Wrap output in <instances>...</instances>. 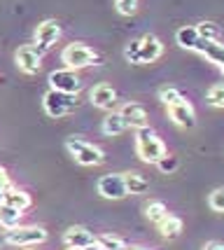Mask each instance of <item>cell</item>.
<instances>
[{
	"label": "cell",
	"instance_id": "obj_1",
	"mask_svg": "<svg viewBox=\"0 0 224 250\" xmlns=\"http://www.w3.org/2000/svg\"><path fill=\"white\" fill-rule=\"evenodd\" d=\"M136 152L143 162L147 164H159L161 157H166V145L159 136L149 126H143V129L136 131Z\"/></svg>",
	"mask_w": 224,
	"mask_h": 250
},
{
	"label": "cell",
	"instance_id": "obj_2",
	"mask_svg": "<svg viewBox=\"0 0 224 250\" xmlns=\"http://www.w3.org/2000/svg\"><path fill=\"white\" fill-rule=\"evenodd\" d=\"M77 105H80L77 94H65V91L49 89L42 96V108L49 117H65V115H70L73 110H77Z\"/></svg>",
	"mask_w": 224,
	"mask_h": 250
},
{
	"label": "cell",
	"instance_id": "obj_3",
	"mask_svg": "<svg viewBox=\"0 0 224 250\" xmlns=\"http://www.w3.org/2000/svg\"><path fill=\"white\" fill-rule=\"evenodd\" d=\"M65 147L80 166H98V164L105 162V154L101 147H96L94 143H86L82 138H68Z\"/></svg>",
	"mask_w": 224,
	"mask_h": 250
},
{
	"label": "cell",
	"instance_id": "obj_4",
	"mask_svg": "<svg viewBox=\"0 0 224 250\" xmlns=\"http://www.w3.org/2000/svg\"><path fill=\"white\" fill-rule=\"evenodd\" d=\"M5 241L10 246H17V248H31V246L47 241V231L42 227H35V225H21L17 229H10L5 234Z\"/></svg>",
	"mask_w": 224,
	"mask_h": 250
},
{
	"label": "cell",
	"instance_id": "obj_5",
	"mask_svg": "<svg viewBox=\"0 0 224 250\" xmlns=\"http://www.w3.org/2000/svg\"><path fill=\"white\" fill-rule=\"evenodd\" d=\"M96 59H98L96 52H94L91 47H86L84 42H70L63 52H61V61H63L68 68H73V70L94 65Z\"/></svg>",
	"mask_w": 224,
	"mask_h": 250
},
{
	"label": "cell",
	"instance_id": "obj_6",
	"mask_svg": "<svg viewBox=\"0 0 224 250\" xmlns=\"http://www.w3.org/2000/svg\"><path fill=\"white\" fill-rule=\"evenodd\" d=\"M59 38H61V26L56 19H44L38 28H35V38H33V47H35V52L42 56L47 52H52V47L59 42Z\"/></svg>",
	"mask_w": 224,
	"mask_h": 250
},
{
	"label": "cell",
	"instance_id": "obj_7",
	"mask_svg": "<svg viewBox=\"0 0 224 250\" xmlns=\"http://www.w3.org/2000/svg\"><path fill=\"white\" fill-rule=\"evenodd\" d=\"M49 84L56 91H65V94H80L82 89V80L77 75V70L73 68H61V70H54L49 75Z\"/></svg>",
	"mask_w": 224,
	"mask_h": 250
},
{
	"label": "cell",
	"instance_id": "obj_8",
	"mask_svg": "<svg viewBox=\"0 0 224 250\" xmlns=\"http://www.w3.org/2000/svg\"><path fill=\"white\" fill-rule=\"evenodd\" d=\"M98 194L103 199H124L128 194L126 189V183H124V173H107L98 180Z\"/></svg>",
	"mask_w": 224,
	"mask_h": 250
},
{
	"label": "cell",
	"instance_id": "obj_9",
	"mask_svg": "<svg viewBox=\"0 0 224 250\" xmlns=\"http://www.w3.org/2000/svg\"><path fill=\"white\" fill-rule=\"evenodd\" d=\"M14 61H17V65H19L21 73H26V75H35V73L40 70V65H42V56L35 52L33 44H23V47L17 49Z\"/></svg>",
	"mask_w": 224,
	"mask_h": 250
},
{
	"label": "cell",
	"instance_id": "obj_10",
	"mask_svg": "<svg viewBox=\"0 0 224 250\" xmlns=\"http://www.w3.org/2000/svg\"><path fill=\"white\" fill-rule=\"evenodd\" d=\"M168 115H171V120L182 126V129H194V124H196V115H194V108L192 103L187 101V98H180L178 103H173L168 105Z\"/></svg>",
	"mask_w": 224,
	"mask_h": 250
},
{
	"label": "cell",
	"instance_id": "obj_11",
	"mask_svg": "<svg viewBox=\"0 0 224 250\" xmlns=\"http://www.w3.org/2000/svg\"><path fill=\"white\" fill-rule=\"evenodd\" d=\"M63 243L68 250H84L96 243V236L86 227H68L63 234Z\"/></svg>",
	"mask_w": 224,
	"mask_h": 250
},
{
	"label": "cell",
	"instance_id": "obj_12",
	"mask_svg": "<svg viewBox=\"0 0 224 250\" xmlns=\"http://www.w3.org/2000/svg\"><path fill=\"white\" fill-rule=\"evenodd\" d=\"M119 115L124 117L128 129H136V131L143 129V126H147V122H149L147 110L143 108L140 103H126V105H122Z\"/></svg>",
	"mask_w": 224,
	"mask_h": 250
},
{
	"label": "cell",
	"instance_id": "obj_13",
	"mask_svg": "<svg viewBox=\"0 0 224 250\" xmlns=\"http://www.w3.org/2000/svg\"><path fill=\"white\" fill-rule=\"evenodd\" d=\"M161 54H163V44L157 35L147 33L140 38V63H154Z\"/></svg>",
	"mask_w": 224,
	"mask_h": 250
},
{
	"label": "cell",
	"instance_id": "obj_14",
	"mask_svg": "<svg viewBox=\"0 0 224 250\" xmlns=\"http://www.w3.org/2000/svg\"><path fill=\"white\" fill-rule=\"evenodd\" d=\"M89 98H91V103H94L96 108H101V110H112V108H115V103H117V91L110 87V84L101 82V84H96V87L91 89Z\"/></svg>",
	"mask_w": 224,
	"mask_h": 250
},
{
	"label": "cell",
	"instance_id": "obj_15",
	"mask_svg": "<svg viewBox=\"0 0 224 250\" xmlns=\"http://www.w3.org/2000/svg\"><path fill=\"white\" fill-rule=\"evenodd\" d=\"M199 54H203L210 63H215L220 70L224 73V44L222 42H208V40H203L199 42V49H196Z\"/></svg>",
	"mask_w": 224,
	"mask_h": 250
},
{
	"label": "cell",
	"instance_id": "obj_16",
	"mask_svg": "<svg viewBox=\"0 0 224 250\" xmlns=\"http://www.w3.org/2000/svg\"><path fill=\"white\" fill-rule=\"evenodd\" d=\"M2 204H7L12 208H19V210H26V208H31V194L28 192H23L19 187H7L5 189V194H2Z\"/></svg>",
	"mask_w": 224,
	"mask_h": 250
},
{
	"label": "cell",
	"instance_id": "obj_17",
	"mask_svg": "<svg viewBox=\"0 0 224 250\" xmlns=\"http://www.w3.org/2000/svg\"><path fill=\"white\" fill-rule=\"evenodd\" d=\"M175 40L182 49H189V52H196L199 49V42H201V35L196 31V26H182L180 31L175 33Z\"/></svg>",
	"mask_w": 224,
	"mask_h": 250
},
{
	"label": "cell",
	"instance_id": "obj_18",
	"mask_svg": "<svg viewBox=\"0 0 224 250\" xmlns=\"http://www.w3.org/2000/svg\"><path fill=\"white\" fill-rule=\"evenodd\" d=\"M21 218H23V210L19 208H12L7 204H0V227L2 229H17L21 227Z\"/></svg>",
	"mask_w": 224,
	"mask_h": 250
},
{
	"label": "cell",
	"instance_id": "obj_19",
	"mask_svg": "<svg viewBox=\"0 0 224 250\" xmlns=\"http://www.w3.org/2000/svg\"><path fill=\"white\" fill-rule=\"evenodd\" d=\"M124 183H126L128 194H145V192L149 189V180L145 178V175L136 173V171L124 173Z\"/></svg>",
	"mask_w": 224,
	"mask_h": 250
},
{
	"label": "cell",
	"instance_id": "obj_20",
	"mask_svg": "<svg viewBox=\"0 0 224 250\" xmlns=\"http://www.w3.org/2000/svg\"><path fill=\"white\" fill-rule=\"evenodd\" d=\"M101 129H103L105 136H122L128 126H126V122H124V117H122L119 112H110L105 120H103V126H101Z\"/></svg>",
	"mask_w": 224,
	"mask_h": 250
},
{
	"label": "cell",
	"instance_id": "obj_21",
	"mask_svg": "<svg viewBox=\"0 0 224 250\" xmlns=\"http://www.w3.org/2000/svg\"><path fill=\"white\" fill-rule=\"evenodd\" d=\"M145 215H147L149 222L161 225L163 220L171 215V213H168V208H166V204H163V201H149L147 206H145Z\"/></svg>",
	"mask_w": 224,
	"mask_h": 250
},
{
	"label": "cell",
	"instance_id": "obj_22",
	"mask_svg": "<svg viewBox=\"0 0 224 250\" xmlns=\"http://www.w3.org/2000/svg\"><path fill=\"white\" fill-rule=\"evenodd\" d=\"M159 231H161L163 239H178L180 231H182V220L175 218V215H168V218L159 225Z\"/></svg>",
	"mask_w": 224,
	"mask_h": 250
},
{
	"label": "cell",
	"instance_id": "obj_23",
	"mask_svg": "<svg viewBox=\"0 0 224 250\" xmlns=\"http://www.w3.org/2000/svg\"><path fill=\"white\" fill-rule=\"evenodd\" d=\"M196 31L201 35L203 40H208V42H220V26L213 21H201L196 26Z\"/></svg>",
	"mask_w": 224,
	"mask_h": 250
},
{
	"label": "cell",
	"instance_id": "obj_24",
	"mask_svg": "<svg viewBox=\"0 0 224 250\" xmlns=\"http://www.w3.org/2000/svg\"><path fill=\"white\" fill-rule=\"evenodd\" d=\"M96 243L103 250H126V243L115 236V234H103V236H96Z\"/></svg>",
	"mask_w": 224,
	"mask_h": 250
},
{
	"label": "cell",
	"instance_id": "obj_25",
	"mask_svg": "<svg viewBox=\"0 0 224 250\" xmlns=\"http://www.w3.org/2000/svg\"><path fill=\"white\" fill-rule=\"evenodd\" d=\"M205 101L213 105V108H224V82H217L208 89L205 94Z\"/></svg>",
	"mask_w": 224,
	"mask_h": 250
},
{
	"label": "cell",
	"instance_id": "obj_26",
	"mask_svg": "<svg viewBox=\"0 0 224 250\" xmlns=\"http://www.w3.org/2000/svg\"><path fill=\"white\" fill-rule=\"evenodd\" d=\"M180 98H182V94L175 87H161L159 89V101L166 105V108H168V105H173V103H178Z\"/></svg>",
	"mask_w": 224,
	"mask_h": 250
},
{
	"label": "cell",
	"instance_id": "obj_27",
	"mask_svg": "<svg viewBox=\"0 0 224 250\" xmlns=\"http://www.w3.org/2000/svg\"><path fill=\"white\" fill-rule=\"evenodd\" d=\"M208 206L213 208L215 213H224V187H217L208 196Z\"/></svg>",
	"mask_w": 224,
	"mask_h": 250
},
{
	"label": "cell",
	"instance_id": "obj_28",
	"mask_svg": "<svg viewBox=\"0 0 224 250\" xmlns=\"http://www.w3.org/2000/svg\"><path fill=\"white\" fill-rule=\"evenodd\" d=\"M128 63L133 65H140V40H133V42L126 47V52H124Z\"/></svg>",
	"mask_w": 224,
	"mask_h": 250
},
{
	"label": "cell",
	"instance_id": "obj_29",
	"mask_svg": "<svg viewBox=\"0 0 224 250\" xmlns=\"http://www.w3.org/2000/svg\"><path fill=\"white\" fill-rule=\"evenodd\" d=\"M159 166L161 173H173L175 168H178V157H173V154H166V157H161V162L157 164Z\"/></svg>",
	"mask_w": 224,
	"mask_h": 250
},
{
	"label": "cell",
	"instance_id": "obj_30",
	"mask_svg": "<svg viewBox=\"0 0 224 250\" xmlns=\"http://www.w3.org/2000/svg\"><path fill=\"white\" fill-rule=\"evenodd\" d=\"M117 10L128 17V14H133L138 10V0H117Z\"/></svg>",
	"mask_w": 224,
	"mask_h": 250
},
{
	"label": "cell",
	"instance_id": "obj_31",
	"mask_svg": "<svg viewBox=\"0 0 224 250\" xmlns=\"http://www.w3.org/2000/svg\"><path fill=\"white\" fill-rule=\"evenodd\" d=\"M7 187H10V175H7V171L0 166V204H2V194H5Z\"/></svg>",
	"mask_w": 224,
	"mask_h": 250
},
{
	"label": "cell",
	"instance_id": "obj_32",
	"mask_svg": "<svg viewBox=\"0 0 224 250\" xmlns=\"http://www.w3.org/2000/svg\"><path fill=\"white\" fill-rule=\"evenodd\" d=\"M203 250H224V243H217V241H210V243H205V248Z\"/></svg>",
	"mask_w": 224,
	"mask_h": 250
},
{
	"label": "cell",
	"instance_id": "obj_33",
	"mask_svg": "<svg viewBox=\"0 0 224 250\" xmlns=\"http://www.w3.org/2000/svg\"><path fill=\"white\" fill-rule=\"evenodd\" d=\"M84 250H103V248H101L98 243H94V246H89V248H84Z\"/></svg>",
	"mask_w": 224,
	"mask_h": 250
},
{
	"label": "cell",
	"instance_id": "obj_34",
	"mask_svg": "<svg viewBox=\"0 0 224 250\" xmlns=\"http://www.w3.org/2000/svg\"><path fill=\"white\" fill-rule=\"evenodd\" d=\"M5 243H7V241H5V236H0V248H2Z\"/></svg>",
	"mask_w": 224,
	"mask_h": 250
},
{
	"label": "cell",
	"instance_id": "obj_35",
	"mask_svg": "<svg viewBox=\"0 0 224 250\" xmlns=\"http://www.w3.org/2000/svg\"><path fill=\"white\" fill-rule=\"evenodd\" d=\"M131 250H145V248H131Z\"/></svg>",
	"mask_w": 224,
	"mask_h": 250
}]
</instances>
